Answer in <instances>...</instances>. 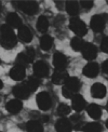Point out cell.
<instances>
[{
    "mask_svg": "<svg viewBox=\"0 0 108 132\" xmlns=\"http://www.w3.org/2000/svg\"><path fill=\"white\" fill-rule=\"evenodd\" d=\"M17 44V39L11 27L4 24L0 27V44L6 49H12Z\"/></svg>",
    "mask_w": 108,
    "mask_h": 132,
    "instance_id": "obj_1",
    "label": "cell"
},
{
    "mask_svg": "<svg viewBox=\"0 0 108 132\" xmlns=\"http://www.w3.org/2000/svg\"><path fill=\"white\" fill-rule=\"evenodd\" d=\"M80 88V82L74 77H69L62 87V95L66 98H72Z\"/></svg>",
    "mask_w": 108,
    "mask_h": 132,
    "instance_id": "obj_2",
    "label": "cell"
},
{
    "mask_svg": "<svg viewBox=\"0 0 108 132\" xmlns=\"http://www.w3.org/2000/svg\"><path fill=\"white\" fill-rule=\"evenodd\" d=\"M69 28L77 36L82 37L87 34V25L85 23L78 18H72L70 21Z\"/></svg>",
    "mask_w": 108,
    "mask_h": 132,
    "instance_id": "obj_3",
    "label": "cell"
},
{
    "mask_svg": "<svg viewBox=\"0 0 108 132\" xmlns=\"http://www.w3.org/2000/svg\"><path fill=\"white\" fill-rule=\"evenodd\" d=\"M16 6L20 10L27 15L33 16L39 11V5L36 2L33 1H21L16 3Z\"/></svg>",
    "mask_w": 108,
    "mask_h": 132,
    "instance_id": "obj_4",
    "label": "cell"
},
{
    "mask_svg": "<svg viewBox=\"0 0 108 132\" xmlns=\"http://www.w3.org/2000/svg\"><path fill=\"white\" fill-rule=\"evenodd\" d=\"M107 16L105 14H95L91 18L90 26L95 32H102L105 29Z\"/></svg>",
    "mask_w": 108,
    "mask_h": 132,
    "instance_id": "obj_5",
    "label": "cell"
},
{
    "mask_svg": "<svg viewBox=\"0 0 108 132\" xmlns=\"http://www.w3.org/2000/svg\"><path fill=\"white\" fill-rule=\"evenodd\" d=\"M36 101L37 106L41 110L46 111L51 108L52 106V101L50 96L47 92H40L36 96Z\"/></svg>",
    "mask_w": 108,
    "mask_h": 132,
    "instance_id": "obj_6",
    "label": "cell"
},
{
    "mask_svg": "<svg viewBox=\"0 0 108 132\" xmlns=\"http://www.w3.org/2000/svg\"><path fill=\"white\" fill-rule=\"evenodd\" d=\"M82 55L85 60H92L97 56V47L91 43H85L82 50Z\"/></svg>",
    "mask_w": 108,
    "mask_h": 132,
    "instance_id": "obj_7",
    "label": "cell"
},
{
    "mask_svg": "<svg viewBox=\"0 0 108 132\" xmlns=\"http://www.w3.org/2000/svg\"><path fill=\"white\" fill-rule=\"evenodd\" d=\"M100 72V66L97 62H91L83 69V74L88 78H95Z\"/></svg>",
    "mask_w": 108,
    "mask_h": 132,
    "instance_id": "obj_8",
    "label": "cell"
},
{
    "mask_svg": "<svg viewBox=\"0 0 108 132\" xmlns=\"http://www.w3.org/2000/svg\"><path fill=\"white\" fill-rule=\"evenodd\" d=\"M33 71L35 75L38 78H44L49 75V68L43 61H38L34 64Z\"/></svg>",
    "mask_w": 108,
    "mask_h": 132,
    "instance_id": "obj_9",
    "label": "cell"
},
{
    "mask_svg": "<svg viewBox=\"0 0 108 132\" xmlns=\"http://www.w3.org/2000/svg\"><path fill=\"white\" fill-rule=\"evenodd\" d=\"M91 94L92 97L94 98H103L107 94V88L103 84L96 82L91 87Z\"/></svg>",
    "mask_w": 108,
    "mask_h": 132,
    "instance_id": "obj_10",
    "label": "cell"
},
{
    "mask_svg": "<svg viewBox=\"0 0 108 132\" xmlns=\"http://www.w3.org/2000/svg\"><path fill=\"white\" fill-rule=\"evenodd\" d=\"M53 65L55 69L65 70L67 65V58L63 53L57 52L53 56Z\"/></svg>",
    "mask_w": 108,
    "mask_h": 132,
    "instance_id": "obj_11",
    "label": "cell"
},
{
    "mask_svg": "<svg viewBox=\"0 0 108 132\" xmlns=\"http://www.w3.org/2000/svg\"><path fill=\"white\" fill-rule=\"evenodd\" d=\"M87 102L82 95L76 94L72 98V107L74 110L80 112L85 108Z\"/></svg>",
    "mask_w": 108,
    "mask_h": 132,
    "instance_id": "obj_12",
    "label": "cell"
},
{
    "mask_svg": "<svg viewBox=\"0 0 108 132\" xmlns=\"http://www.w3.org/2000/svg\"><path fill=\"white\" fill-rule=\"evenodd\" d=\"M68 77V73L65 70L55 69L52 75V80L54 84L61 85L65 83Z\"/></svg>",
    "mask_w": 108,
    "mask_h": 132,
    "instance_id": "obj_13",
    "label": "cell"
},
{
    "mask_svg": "<svg viewBox=\"0 0 108 132\" xmlns=\"http://www.w3.org/2000/svg\"><path fill=\"white\" fill-rule=\"evenodd\" d=\"M9 75L14 80H21L25 76V68L16 64L10 71Z\"/></svg>",
    "mask_w": 108,
    "mask_h": 132,
    "instance_id": "obj_14",
    "label": "cell"
},
{
    "mask_svg": "<svg viewBox=\"0 0 108 132\" xmlns=\"http://www.w3.org/2000/svg\"><path fill=\"white\" fill-rule=\"evenodd\" d=\"M12 93L16 98L20 99H27L30 96L31 93L25 87L23 84L17 85L12 89Z\"/></svg>",
    "mask_w": 108,
    "mask_h": 132,
    "instance_id": "obj_15",
    "label": "cell"
},
{
    "mask_svg": "<svg viewBox=\"0 0 108 132\" xmlns=\"http://www.w3.org/2000/svg\"><path fill=\"white\" fill-rule=\"evenodd\" d=\"M23 108V104L17 99H13L9 101L6 104V110L12 114H17Z\"/></svg>",
    "mask_w": 108,
    "mask_h": 132,
    "instance_id": "obj_16",
    "label": "cell"
},
{
    "mask_svg": "<svg viewBox=\"0 0 108 132\" xmlns=\"http://www.w3.org/2000/svg\"><path fill=\"white\" fill-rule=\"evenodd\" d=\"M57 132H71L72 124L68 119L62 118L57 120L55 124Z\"/></svg>",
    "mask_w": 108,
    "mask_h": 132,
    "instance_id": "obj_17",
    "label": "cell"
},
{
    "mask_svg": "<svg viewBox=\"0 0 108 132\" xmlns=\"http://www.w3.org/2000/svg\"><path fill=\"white\" fill-rule=\"evenodd\" d=\"M87 113L90 117L95 120L100 119L102 114V109L96 104H91L89 105L87 108Z\"/></svg>",
    "mask_w": 108,
    "mask_h": 132,
    "instance_id": "obj_18",
    "label": "cell"
},
{
    "mask_svg": "<svg viewBox=\"0 0 108 132\" xmlns=\"http://www.w3.org/2000/svg\"><path fill=\"white\" fill-rule=\"evenodd\" d=\"M18 37L22 41L29 43L32 41L33 35L27 27L21 25L18 28Z\"/></svg>",
    "mask_w": 108,
    "mask_h": 132,
    "instance_id": "obj_19",
    "label": "cell"
},
{
    "mask_svg": "<svg viewBox=\"0 0 108 132\" xmlns=\"http://www.w3.org/2000/svg\"><path fill=\"white\" fill-rule=\"evenodd\" d=\"M7 25L11 27L20 28L21 26V20L20 16L15 12H10L6 18Z\"/></svg>",
    "mask_w": 108,
    "mask_h": 132,
    "instance_id": "obj_20",
    "label": "cell"
},
{
    "mask_svg": "<svg viewBox=\"0 0 108 132\" xmlns=\"http://www.w3.org/2000/svg\"><path fill=\"white\" fill-rule=\"evenodd\" d=\"M22 84L29 90L30 93L35 92L40 86V80H39L38 77H31L29 78L28 80L24 81Z\"/></svg>",
    "mask_w": 108,
    "mask_h": 132,
    "instance_id": "obj_21",
    "label": "cell"
},
{
    "mask_svg": "<svg viewBox=\"0 0 108 132\" xmlns=\"http://www.w3.org/2000/svg\"><path fill=\"white\" fill-rule=\"evenodd\" d=\"M25 128L27 132H44L42 125L38 120H32L27 122Z\"/></svg>",
    "mask_w": 108,
    "mask_h": 132,
    "instance_id": "obj_22",
    "label": "cell"
},
{
    "mask_svg": "<svg viewBox=\"0 0 108 132\" xmlns=\"http://www.w3.org/2000/svg\"><path fill=\"white\" fill-rule=\"evenodd\" d=\"M85 42L80 36H75L72 39L70 42V46L72 49L75 51H82L84 47Z\"/></svg>",
    "mask_w": 108,
    "mask_h": 132,
    "instance_id": "obj_23",
    "label": "cell"
},
{
    "mask_svg": "<svg viewBox=\"0 0 108 132\" xmlns=\"http://www.w3.org/2000/svg\"><path fill=\"white\" fill-rule=\"evenodd\" d=\"M53 45V38L48 35H44L40 38V46L43 51H48Z\"/></svg>",
    "mask_w": 108,
    "mask_h": 132,
    "instance_id": "obj_24",
    "label": "cell"
},
{
    "mask_svg": "<svg viewBox=\"0 0 108 132\" xmlns=\"http://www.w3.org/2000/svg\"><path fill=\"white\" fill-rule=\"evenodd\" d=\"M66 10L69 15L76 16L79 12V4L76 1H68L66 3Z\"/></svg>",
    "mask_w": 108,
    "mask_h": 132,
    "instance_id": "obj_25",
    "label": "cell"
},
{
    "mask_svg": "<svg viewBox=\"0 0 108 132\" xmlns=\"http://www.w3.org/2000/svg\"><path fill=\"white\" fill-rule=\"evenodd\" d=\"M36 27L38 31L40 32L45 33L47 32L49 27V23L46 17L44 16H40L38 19Z\"/></svg>",
    "mask_w": 108,
    "mask_h": 132,
    "instance_id": "obj_26",
    "label": "cell"
},
{
    "mask_svg": "<svg viewBox=\"0 0 108 132\" xmlns=\"http://www.w3.org/2000/svg\"><path fill=\"white\" fill-rule=\"evenodd\" d=\"M102 126L98 122H89L84 124L82 131L83 132H102Z\"/></svg>",
    "mask_w": 108,
    "mask_h": 132,
    "instance_id": "obj_27",
    "label": "cell"
},
{
    "mask_svg": "<svg viewBox=\"0 0 108 132\" xmlns=\"http://www.w3.org/2000/svg\"><path fill=\"white\" fill-rule=\"evenodd\" d=\"M71 111V109L68 105L64 103L60 104L57 108L58 115L61 117H64L70 114Z\"/></svg>",
    "mask_w": 108,
    "mask_h": 132,
    "instance_id": "obj_28",
    "label": "cell"
},
{
    "mask_svg": "<svg viewBox=\"0 0 108 132\" xmlns=\"http://www.w3.org/2000/svg\"><path fill=\"white\" fill-rule=\"evenodd\" d=\"M16 65L22 66V67H24L25 68L28 65L29 62L27 61V60L25 54H24V52L18 54V55L17 56V58H16Z\"/></svg>",
    "mask_w": 108,
    "mask_h": 132,
    "instance_id": "obj_29",
    "label": "cell"
},
{
    "mask_svg": "<svg viewBox=\"0 0 108 132\" xmlns=\"http://www.w3.org/2000/svg\"><path fill=\"white\" fill-rule=\"evenodd\" d=\"M25 56H26L27 60L28 61L29 63H31L33 62L35 57V52L33 48L32 47H27L25 52H24Z\"/></svg>",
    "mask_w": 108,
    "mask_h": 132,
    "instance_id": "obj_30",
    "label": "cell"
},
{
    "mask_svg": "<svg viewBox=\"0 0 108 132\" xmlns=\"http://www.w3.org/2000/svg\"><path fill=\"white\" fill-rule=\"evenodd\" d=\"M100 49L104 53L108 54V36H105L102 38L100 44Z\"/></svg>",
    "mask_w": 108,
    "mask_h": 132,
    "instance_id": "obj_31",
    "label": "cell"
},
{
    "mask_svg": "<svg viewBox=\"0 0 108 132\" xmlns=\"http://www.w3.org/2000/svg\"><path fill=\"white\" fill-rule=\"evenodd\" d=\"M80 4L82 5V7L84 9H90L94 5V2L92 1H81L80 2Z\"/></svg>",
    "mask_w": 108,
    "mask_h": 132,
    "instance_id": "obj_32",
    "label": "cell"
},
{
    "mask_svg": "<svg viewBox=\"0 0 108 132\" xmlns=\"http://www.w3.org/2000/svg\"><path fill=\"white\" fill-rule=\"evenodd\" d=\"M70 120L71 121L76 122L77 124V123L82 122V117H81V115H77V114H74V115L71 116Z\"/></svg>",
    "mask_w": 108,
    "mask_h": 132,
    "instance_id": "obj_33",
    "label": "cell"
},
{
    "mask_svg": "<svg viewBox=\"0 0 108 132\" xmlns=\"http://www.w3.org/2000/svg\"><path fill=\"white\" fill-rule=\"evenodd\" d=\"M102 71L104 73L108 75V59L105 60L102 64Z\"/></svg>",
    "mask_w": 108,
    "mask_h": 132,
    "instance_id": "obj_34",
    "label": "cell"
},
{
    "mask_svg": "<svg viewBox=\"0 0 108 132\" xmlns=\"http://www.w3.org/2000/svg\"><path fill=\"white\" fill-rule=\"evenodd\" d=\"M49 117L48 116V115H43V116H42L41 120L42 122L46 123L49 121Z\"/></svg>",
    "mask_w": 108,
    "mask_h": 132,
    "instance_id": "obj_35",
    "label": "cell"
},
{
    "mask_svg": "<svg viewBox=\"0 0 108 132\" xmlns=\"http://www.w3.org/2000/svg\"><path fill=\"white\" fill-rule=\"evenodd\" d=\"M3 82H2V81L1 80V79H0V89L3 88Z\"/></svg>",
    "mask_w": 108,
    "mask_h": 132,
    "instance_id": "obj_36",
    "label": "cell"
},
{
    "mask_svg": "<svg viewBox=\"0 0 108 132\" xmlns=\"http://www.w3.org/2000/svg\"><path fill=\"white\" fill-rule=\"evenodd\" d=\"M105 126H106L107 128V129H108V119H107V120L106 122H105Z\"/></svg>",
    "mask_w": 108,
    "mask_h": 132,
    "instance_id": "obj_37",
    "label": "cell"
},
{
    "mask_svg": "<svg viewBox=\"0 0 108 132\" xmlns=\"http://www.w3.org/2000/svg\"><path fill=\"white\" fill-rule=\"evenodd\" d=\"M107 111H108V101H107Z\"/></svg>",
    "mask_w": 108,
    "mask_h": 132,
    "instance_id": "obj_38",
    "label": "cell"
},
{
    "mask_svg": "<svg viewBox=\"0 0 108 132\" xmlns=\"http://www.w3.org/2000/svg\"><path fill=\"white\" fill-rule=\"evenodd\" d=\"M0 12H1V6H0Z\"/></svg>",
    "mask_w": 108,
    "mask_h": 132,
    "instance_id": "obj_39",
    "label": "cell"
},
{
    "mask_svg": "<svg viewBox=\"0 0 108 132\" xmlns=\"http://www.w3.org/2000/svg\"><path fill=\"white\" fill-rule=\"evenodd\" d=\"M107 3H108V0H107Z\"/></svg>",
    "mask_w": 108,
    "mask_h": 132,
    "instance_id": "obj_40",
    "label": "cell"
},
{
    "mask_svg": "<svg viewBox=\"0 0 108 132\" xmlns=\"http://www.w3.org/2000/svg\"><path fill=\"white\" fill-rule=\"evenodd\" d=\"M0 62H1V61H0Z\"/></svg>",
    "mask_w": 108,
    "mask_h": 132,
    "instance_id": "obj_41",
    "label": "cell"
},
{
    "mask_svg": "<svg viewBox=\"0 0 108 132\" xmlns=\"http://www.w3.org/2000/svg\"><path fill=\"white\" fill-rule=\"evenodd\" d=\"M0 132H2V131H0Z\"/></svg>",
    "mask_w": 108,
    "mask_h": 132,
    "instance_id": "obj_42",
    "label": "cell"
}]
</instances>
